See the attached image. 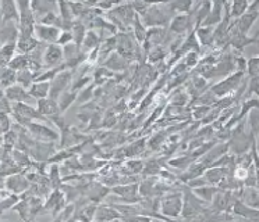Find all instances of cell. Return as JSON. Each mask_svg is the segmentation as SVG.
<instances>
[{"label": "cell", "mask_w": 259, "mask_h": 222, "mask_svg": "<svg viewBox=\"0 0 259 222\" xmlns=\"http://www.w3.org/2000/svg\"><path fill=\"white\" fill-rule=\"evenodd\" d=\"M31 97L35 99L36 101L42 99H48L49 97V92H51V82H34L28 89Z\"/></svg>", "instance_id": "cell-24"}, {"label": "cell", "mask_w": 259, "mask_h": 222, "mask_svg": "<svg viewBox=\"0 0 259 222\" xmlns=\"http://www.w3.org/2000/svg\"><path fill=\"white\" fill-rule=\"evenodd\" d=\"M167 57H169V50L164 46H156L148 53L147 60L149 64H158V63L167 60Z\"/></svg>", "instance_id": "cell-29"}, {"label": "cell", "mask_w": 259, "mask_h": 222, "mask_svg": "<svg viewBox=\"0 0 259 222\" xmlns=\"http://www.w3.org/2000/svg\"><path fill=\"white\" fill-rule=\"evenodd\" d=\"M124 221L127 222H153V218L147 215H137V216H130V218H123Z\"/></svg>", "instance_id": "cell-57"}, {"label": "cell", "mask_w": 259, "mask_h": 222, "mask_svg": "<svg viewBox=\"0 0 259 222\" xmlns=\"http://www.w3.org/2000/svg\"><path fill=\"white\" fill-rule=\"evenodd\" d=\"M35 82V74L29 68L21 70L17 72V83L20 86H23L24 89L28 90L31 88V85Z\"/></svg>", "instance_id": "cell-40"}, {"label": "cell", "mask_w": 259, "mask_h": 222, "mask_svg": "<svg viewBox=\"0 0 259 222\" xmlns=\"http://www.w3.org/2000/svg\"><path fill=\"white\" fill-rule=\"evenodd\" d=\"M29 188H31V183H29V181L25 177V174H23V172L13 174V175L5 179V189L12 194L23 196V194L28 192Z\"/></svg>", "instance_id": "cell-7"}, {"label": "cell", "mask_w": 259, "mask_h": 222, "mask_svg": "<svg viewBox=\"0 0 259 222\" xmlns=\"http://www.w3.org/2000/svg\"><path fill=\"white\" fill-rule=\"evenodd\" d=\"M203 200L198 199L194 194L191 189L187 186L186 190H183V210H181V216L190 219L197 216L199 212H202Z\"/></svg>", "instance_id": "cell-4"}, {"label": "cell", "mask_w": 259, "mask_h": 222, "mask_svg": "<svg viewBox=\"0 0 259 222\" xmlns=\"http://www.w3.org/2000/svg\"><path fill=\"white\" fill-rule=\"evenodd\" d=\"M27 129H28V132L31 133V136L35 140L51 142V143H56V142L60 140V132H59V129H53V128L46 125L44 122H31L28 127H27Z\"/></svg>", "instance_id": "cell-3"}, {"label": "cell", "mask_w": 259, "mask_h": 222, "mask_svg": "<svg viewBox=\"0 0 259 222\" xmlns=\"http://www.w3.org/2000/svg\"><path fill=\"white\" fill-rule=\"evenodd\" d=\"M195 161H197V158L192 154L180 155V157H176V158H171V160L167 161V165H169L170 168H175V170L186 171L187 168L190 165H192Z\"/></svg>", "instance_id": "cell-28"}, {"label": "cell", "mask_w": 259, "mask_h": 222, "mask_svg": "<svg viewBox=\"0 0 259 222\" xmlns=\"http://www.w3.org/2000/svg\"><path fill=\"white\" fill-rule=\"evenodd\" d=\"M183 210V192L173 190L160 197V214L169 219H177Z\"/></svg>", "instance_id": "cell-2"}, {"label": "cell", "mask_w": 259, "mask_h": 222, "mask_svg": "<svg viewBox=\"0 0 259 222\" xmlns=\"http://www.w3.org/2000/svg\"><path fill=\"white\" fill-rule=\"evenodd\" d=\"M16 83H17V72L10 70L9 67H5L0 74V88L5 92L7 88H10Z\"/></svg>", "instance_id": "cell-30"}, {"label": "cell", "mask_w": 259, "mask_h": 222, "mask_svg": "<svg viewBox=\"0 0 259 222\" xmlns=\"http://www.w3.org/2000/svg\"><path fill=\"white\" fill-rule=\"evenodd\" d=\"M229 171H230V168H227V166H209L202 177L210 185H219L227 177Z\"/></svg>", "instance_id": "cell-17"}, {"label": "cell", "mask_w": 259, "mask_h": 222, "mask_svg": "<svg viewBox=\"0 0 259 222\" xmlns=\"http://www.w3.org/2000/svg\"><path fill=\"white\" fill-rule=\"evenodd\" d=\"M13 210L17 211L18 215H20V218H21L24 222H32V219H34L32 212H31V207H29L28 194L27 193L21 196L20 201L13 207Z\"/></svg>", "instance_id": "cell-22"}, {"label": "cell", "mask_w": 259, "mask_h": 222, "mask_svg": "<svg viewBox=\"0 0 259 222\" xmlns=\"http://www.w3.org/2000/svg\"><path fill=\"white\" fill-rule=\"evenodd\" d=\"M195 35L201 46H209L213 42V28L212 27H198L195 29Z\"/></svg>", "instance_id": "cell-36"}, {"label": "cell", "mask_w": 259, "mask_h": 222, "mask_svg": "<svg viewBox=\"0 0 259 222\" xmlns=\"http://www.w3.org/2000/svg\"><path fill=\"white\" fill-rule=\"evenodd\" d=\"M94 92H95V83H90L87 88L82 90H79L78 96H77V101L79 104H85V103H90L92 97H94Z\"/></svg>", "instance_id": "cell-46"}, {"label": "cell", "mask_w": 259, "mask_h": 222, "mask_svg": "<svg viewBox=\"0 0 259 222\" xmlns=\"http://www.w3.org/2000/svg\"><path fill=\"white\" fill-rule=\"evenodd\" d=\"M17 51V44L6 43L0 46V66L6 67Z\"/></svg>", "instance_id": "cell-34"}, {"label": "cell", "mask_w": 259, "mask_h": 222, "mask_svg": "<svg viewBox=\"0 0 259 222\" xmlns=\"http://www.w3.org/2000/svg\"><path fill=\"white\" fill-rule=\"evenodd\" d=\"M7 67L16 72L28 68V56L16 54L14 57H13L12 60H10V63L7 64Z\"/></svg>", "instance_id": "cell-42"}, {"label": "cell", "mask_w": 259, "mask_h": 222, "mask_svg": "<svg viewBox=\"0 0 259 222\" xmlns=\"http://www.w3.org/2000/svg\"><path fill=\"white\" fill-rule=\"evenodd\" d=\"M60 33H62V31L57 29L56 27H49V25H44V24H38V22L35 25L34 35L40 43L56 44Z\"/></svg>", "instance_id": "cell-12"}, {"label": "cell", "mask_w": 259, "mask_h": 222, "mask_svg": "<svg viewBox=\"0 0 259 222\" xmlns=\"http://www.w3.org/2000/svg\"><path fill=\"white\" fill-rule=\"evenodd\" d=\"M242 75H244V72L237 71L234 72V74L229 75V77H226L223 81H220L219 83H216V85L212 86V89H210L212 93H213L216 97H218V96H219V97H223L226 94H229L240 85V82H241L242 79Z\"/></svg>", "instance_id": "cell-8"}, {"label": "cell", "mask_w": 259, "mask_h": 222, "mask_svg": "<svg viewBox=\"0 0 259 222\" xmlns=\"http://www.w3.org/2000/svg\"><path fill=\"white\" fill-rule=\"evenodd\" d=\"M170 6L176 14H188L194 7V3L186 2V0H179V2H170Z\"/></svg>", "instance_id": "cell-47"}, {"label": "cell", "mask_w": 259, "mask_h": 222, "mask_svg": "<svg viewBox=\"0 0 259 222\" xmlns=\"http://www.w3.org/2000/svg\"><path fill=\"white\" fill-rule=\"evenodd\" d=\"M195 28V21L190 14H176L170 21L167 31L176 36H186Z\"/></svg>", "instance_id": "cell-6"}, {"label": "cell", "mask_w": 259, "mask_h": 222, "mask_svg": "<svg viewBox=\"0 0 259 222\" xmlns=\"http://www.w3.org/2000/svg\"><path fill=\"white\" fill-rule=\"evenodd\" d=\"M222 13H223V5L214 2L212 3V10L209 13V16L206 17V20L202 22L201 27H213L216 24H220L222 21Z\"/></svg>", "instance_id": "cell-26"}, {"label": "cell", "mask_w": 259, "mask_h": 222, "mask_svg": "<svg viewBox=\"0 0 259 222\" xmlns=\"http://www.w3.org/2000/svg\"><path fill=\"white\" fill-rule=\"evenodd\" d=\"M130 64L131 63L128 60H125L124 57L118 54L117 51H114V53H112V54L107 57V60L102 64V67H105L109 71L114 72V74H118V72L121 74V72L128 70Z\"/></svg>", "instance_id": "cell-16"}, {"label": "cell", "mask_w": 259, "mask_h": 222, "mask_svg": "<svg viewBox=\"0 0 259 222\" xmlns=\"http://www.w3.org/2000/svg\"><path fill=\"white\" fill-rule=\"evenodd\" d=\"M153 222H166V221H162V219H153Z\"/></svg>", "instance_id": "cell-59"}, {"label": "cell", "mask_w": 259, "mask_h": 222, "mask_svg": "<svg viewBox=\"0 0 259 222\" xmlns=\"http://www.w3.org/2000/svg\"><path fill=\"white\" fill-rule=\"evenodd\" d=\"M190 94L187 93V90H183L181 88L173 90L169 96V104L175 105V107H186L190 101Z\"/></svg>", "instance_id": "cell-27"}, {"label": "cell", "mask_w": 259, "mask_h": 222, "mask_svg": "<svg viewBox=\"0 0 259 222\" xmlns=\"http://www.w3.org/2000/svg\"><path fill=\"white\" fill-rule=\"evenodd\" d=\"M5 97H6L10 103H27V104H29V101H32V99L31 97V94H29V92L27 90V89H24L23 86H20L18 83H16V85H13V86H10V88H7L6 90H5ZM36 101V100H35Z\"/></svg>", "instance_id": "cell-13"}, {"label": "cell", "mask_w": 259, "mask_h": 222, "mask_svg": "<svg viewBox=\"0 0 259 222\" xmlns=\"http://www.w3.org/2000/svg\"><path fill=\"white\" fill-rule=\"evenodd\" d=\"M118 122V117L117 114L114 113L113 110H109V113H106V116L105 118H102V128H113L116 124Z\"/></svg>", "instance_id": "cell-51"}, {"label": "cell", "mask_w": 259, "mask_h": 222, "mask_svg": "<svg viewBox=\"0 0 259 222\" xmlns=\"http://www.w3.org/2000/svg\"><path fill=\"white\" fill-rule=\"evenodd\" d=\"M74 39H73V33H71V31H63L62 33H60V36H59V40H57V43L60 47H63V46H66V44H70L73 43Z\"/></svg>", "instance_id": "cell-55"}, {"label": "cell", "mask_w": 259, "mask_h": 222, "mask_svg": "<svg viewBox=\"0 0 259 222\" xmlns=\"http://www.w3.org/2000/svg\"><path fill=\"white\" fill-rule=\"evenodd\" d=\"M18 20H20V14H18L17 3L10 2V0L0 2V22L3 24L17 22L18 24Z\"/></svg>", "instance_id": "cell-14"}, {"label": "cell", "mask_w": 259, "mask_h": 222, "mask_svg": "<svg viewBox=\"0 0 259 222\" xmlns=\"http://www.w3.org/2000/svg\"><path fill=\"white\" fill-rule=\"evenodd\" d=\"M110 194V188H107L106 185L99 181H91L87 188H85V193L84 196L87 197V200L90 203H94V204L99 205L105 199H107V196Z\"/></svg>", "instance_id": "cell-10"}, {"label": "cell", "mask_w": 259, "mask_h": 222, "mask_svg": "<svg viewBox=\"0 0 259 222\" xmlns=\"http://www.w3.org/2000/svg\"><path fill=\"white\" fill-rule=\"evenodd\" d=\"M123 218L124 216L110 204H99L96 207L94 222H113Z\"/></svg>", "instance_id": "cell-15"}, {"label": "cell", "mask_w": 259, "mask_h": 222, "mask_svg": "<svg viewBox=\"0 0 259 222\" xmlns=\"http://www.w3.org/2000/svg\"><path fill=\"white\" fill-rule=\"evenodd\" d=\"M48 179H49V182H51L52 190H53V189H62L63 177L62 172H60V165H59V164H49Z\"/></svg>", "instance_id": "cell-33"}, {"label": "cell", "mask_w": 259, "mask_h": 222, "mask_svg": "<svg viewBox=\"0 0 259 222\" xmlns=\"http://www.w3.org/2000/svg\"><path fill=\"white\" fill-rule=\"evenodd\" d=\"M102 42H103V38L101 36V33L98 32V31H94V29H88L81 49L87 51V53H91L92 50L98 49L102 44Z\"/></svg>", "instance_id": "cell-21"}, {"label": "cell", "mask_w": 259, "mask_h": 222, "mask_svg": "<svg viewBox=\"0 0 259 222\" xmlns=\"http://www.w3.org/2000/svg\"><path fill=\"white\" fill-rule=\"evenodd\" d=\"M258 13H253V11H248V13H245V14L240 17L238 21L236 22L237 31L240 33H242V35H247V33L249 32L251 27L253 25L255 20L258 18Z\"/></svg>", "instance_id": "cell-23"}, {"label": "cell", "mask_w": 259, "mask_h": 222, "mask_svg": "<svg viewBox=\"0 0 259 222\" xmlns=\"http://www.w3.org/2000/svg\"><path fill=\"white\" fill-rule=\"evenodd\" d=\"M88 32V28L85 24H82L78 20H75L73 24V28H71V33H73V39H74V43L77 44L78 47L82 46V42H84L85 35Z\"/></svg>", "instance_id": "cell-35"}, {"label": "cell", "mask_w": 259, "mask_h": 222, "mask_svg": "<svg viewBox=\"0 0 259 222\" xmlns=\"http://www.w3.org/2000/svg\"><path fill=\"white\" fill-rule=\"evenodd\" d=\"M57 14L62 18L63 21L73 22L74 20L73 13H71V9H70V5L68 2H57Z\"/></svg>", "instance_id": "cell-45"}, {"label": "cell", "mask_w": 259, "mask_h": 222, "mask_svg": "<svg viewBox=\"0 0 259 222\" xmlns=\"http://www.w3.org/2000/svg\"><path fill=\"white\" fill-rule=\"evenodd\" d=\"M64 208H66V196L63 193V190L62 189H53L45 199L44 210L52 211V218L55 219Z\"/></svg>", "instance_id": "cell-9"}, {"label": "cell", "mask_w": 259, "mask_h": 222, "mask_svg": "<svg viewBox=\"0 0 259 222\" xmlns=\"http://www.w3.org/2000/svg\"><path fill=\"white\" fill-rule=\"evenodd\" d=\"M3 150L6 151V153H13V150L17 147L18 143V133L12 129V131H9L7 133H5L3 136Z\"/></svg>", "instance_id": "cell-39"}, {"label": "cell", "mask_w": 259, "mask_h": 222, "mask_svg": "<svg viewBox=\"0 0 259 222\" xmlns=\"http://www.w3.org/2000/svg\"><path fill=\"white\" fill-rule=\"evenodd\" d=\"M42 63H44V67H45L46 70L62 66L63 63H64L63 47H60L59 44H46L45 50H44Z\"/></svg>", "instance_id": "cell-11"}, {"label": "cell", "mask_w": 259, "mask_h": 222, "mask_svg": "<svg viewBox=\"0 0 259 222\" xmlns=\"http://www.w3.org/2000/svg\"><path fill=\"white\" fill-rule=\"evenodd\" d=\"M81 51H82V49L78 47V46L74 43V42L73 43L63 46V57H64V61L71 60V59H74L75 56H78Z\"/></svg>", "instance_id": "cell-48"}, {"label": "cell", "mask_w": 259, "mask_h": 222, "mask_svg": "<svg viewBox=\"0 0 259 222\" xmlns=\"http://www.w3.org/2000/svg\"><path fill=\"white\" fill-rule=\"evenodd\" d=\"M113 222H127V221H124V219H117V221H113Z\"/></svg>", "instance_id": "cell-60"}, {"label": "cell", "mask_w": 259, "mask_h": 222, "mask_svg": "<svg viewBox=\"0 0 259 222\" xmlns=\"http://www.w3.org/2000/svg\"><path fill=\"white\" fill-rule=\"evenodd\" d=\"M194 194L199 197L203 201H212L214 197V194L218 192V189L213 188V186H202V188H198V189H191Z\"/></svg>", "instance_id": "cell-43"}, {"label": "cell", "mask_w": 259, "mask_h": 222, "mask_svg": "<svg viewBox=\"0 0 259 222\" xmlns=\"http://www.w3.org/2000/svg\"><path fill=\"white\" fill-rule=\"evenodd\" d=\"M12 117L10 114L0 113V136H3L5 133L12 131Z\"/></svg>", "instance_id": "cell-49"}, {"label": "cell", "mask_w": 259, "mask_h": 222, "mask_svg": "<svg viewBox=\"0 0 259 222\" xmlns=\"http://www.w3.org/2000/svg\"><path fill=\"white\" fill-rule=\"evenodd\" d=\"M163 170V164L158 160V158H152L149 160L148 162H145L144 165V170H142V178H148V177H159L160 172Z\"/></svg>", "instance_id": "cell-31"}, {"label": "cell", "mask_w": 259, "mask_h": 222, "mask_svg": "<svg viewBox=\"0 0 259 222\" xmlns=\"http://www.w3.org/2000/svg\"><path fill=\"white\" fill-rule=\"evenodd\" d=\"M183 63L186 64L188 70H191L194 67H197V64L199 63V53H195V51H190L187 53L184 57H183Z\"/></svg>", "instance_id": "cell-53"}, {"label": "cell", "mask_w": 259, "mask_h": 222, "mask_svg": "<svg viewBox=\"0 0 259 222\" xmlns=\"http://www.w3.org/2000/svg\"><path fill=\"white\" fill-rule=\"evenodd\" d=\"M176 13L170 6V2H155L141 18L145 28H169L170 21L173 20Z\"/></svg>", "instance_id": "cell-1"}, {"label": "cell", "mask_w": 259, "mask_h": 222, "mask_svg": "<svg viewBox=\"0 0 259 222\" xmlns=\"http://www.w3.org/2000/svg\"><path fill=\"white\" fill-rule=\"evenodd\" d=\"M229 200H230V192H216L213 200V208L216 211H223L229 207Z\"/></svg>", "instance_id": "cell-41"}, {"label": "cell", "mask_w": 259, "mask_h": 222, "mask_svg": "<svg viewBox=\"0 0 259 222\" xmlns=\"http://www.w3.org/2000/svg\"><path fill=\"white\" fill-rule=\"evenodd\" d=\"M116 75H117V74L109 71L105 67H96V70L94 71V77H92V79H94V83H95L96 86V85H103V83H106L109 79H112V78H114Z\"/></svg>", "instance_id": "cell-38"}, {"label": "cell", "mask_w": 259, "mask_h": 222, "mask_svg": "<svg viewBox=\"0 0 259 222\" xmlns=\"http://www.w3.org/2000/svg\"><path fill=\"white\" fill-rule=\"evenodd\" d=\"M10 192H7L6 189H0V200L2 199H6V197H9L10 196Z\"/></svg>", "instance_id": "cell-58"}, {"label": "cell", "mask_w": 259, "mask_h": 222, "mask_svg": "<svg viewBox=\"0 0 259 222\" xmlns=\"http://www.w3.org/2000/svg\"><path fill=\"white\" fill-rule=\"evenodd\" d=\"M77 96H78L77 92L66 90V92L59 97V100H57V104H59V110H60L62 114H64V113H66V111H67L68 108H70V107L77 101Z\"/></svg>", "instance_id": "cell-32"}, {"label": "cell", "mask_w": 259, "mask_h": 222, "mask_svg": "<svg viewBox=\"0 0 259 222\" xmlns=\"http://www.w3.org/2000/svg\"><path fill=\"white\" fill-rule=\"evenodd\" d=\"M167 138H169L167 131L166 129H160L159 132L153 133L151 138H148L147 149H149L151 151H158V150L162 149V146H163Z\"/></svg>", "instance_id": "cell-25"}, {"label": "cell", "mask_w": 259, "mask_h": 222, "mask_svg": "<svg viewBox=\"0 0 259 222\" xmlns=\"http://www.w3.org/2000/svg\"><path fill=\"white\" fill-rule=\"evenodd\" d=\"M16 44H17L18 54L28 56L31 51H34L39 46L40 42L35 38V35L34 36H18Z\"/></svg>", "instance_id": "cell-19"}, {"label": "cell", "mask_w": 259, "mask_h": 222, "mask_svg": "<svg viewBox=\"0 0 259 222\" xmlns=\"http://www.w3.org/2000/svg\"><path fill=\"white\" fill-rule=\"evenodd\" d=\"M70 5V9H71V13H73L74 20H78L79 17L82 16V13L87 10L88 6L85 5V2H68Z\"/></svg>", "instance_id": "cell-50"}, {"label": "cell", "mask_w": 259, "mask_h": 222, "mask_svg": "<svg viewBox=\"0 0 259 222\" xmlns=\"http://www.w3.org/2000/svg\"><path fill=\"white\" fill-rule=\"evenodd\" d=\"M210 111H212V107H209V105H195L191 110V116L195 120H203Z\"/></svg>", "instance_id": "cell-52"}, {"label": "cell", "mask_w": 259, "mask_h": 222, "mask_svg": "<svg viewBox=\"0 0 259 222\" xmlns=\"http://www.w3.org/2000/svg\"><path fill=\"white\" fill-rule=\"evenodd\" d=\"M248 7H249V3L245 2V0L233 2V3H230V17H233V18H240V17L244 16L247 13Z\"/></svg>", "instance_id": "cell-44"}, {"label": "cell", "mask_w": 259, "mask_h": 222, "mask_svg": "<svg viewBox=\"0 0 259 222\" xmlns=\"http://www.w3.org/2000/svg\"><path fill=\"white\" fill-rule=\"evenodd\" d=\"M131 6L138 17H142L151 7V2H131Z\"/></svg>", "instance_id": "cell-54"}, {"label": "cell", "mask_w": 259, "mask_h": 222, "mask_svg": "<svg viewBox=\"0 0 259 222\" xmlns=\"http://www.w3.org/2000/svg\"><path fill=\"white\" fill-rule=\"evenodd\" d=\"M74 71L71 70H64V71L59 72L56 77L51 81V92H49V97L52 100H59L66 90H68V86H71L73 82Z\"/></svg>", "instance_id": "cell-5"}, {"label": "cell", "mask_w": 259, "mask_h": 222, "mask_svg": "<svg viewBox=\"0 0 259 222\" xmlns=\"http://www.w3.org/2000/svg\"><path fill=\"white\" fill-rule=\"evenodd\" d=\"M131 33H133V36L136 38V40L140 44L145 42V38H147V28L142 24L141 18L138 16L134 20V24H133V28H131Z\"/></svg>", "instance_id": "cell-37"}, {"label": "cell", "mask_w": 259, "mask_h": 222, "mask_svg": "<svg viewBox=\"0 0 259 222\" xmlns=\"http://www.w3.org/2000/svg\"><path fill=\"white\" fill-rule=\"evenodd\" d=\"M36 108H38V111H39L40 114H42L44 117H46L48 120H49L52 116H55V114H59V113H60L57 101L56 100H52L51 97L38 100V101H36ZM60 114H62V113H60Z\"/></svg>", "instance_id": "cell-20"}, {"label": "cell", "mask_w": 259, "mask_h": 222, "mask_svg": "<svg viewBox=\"0 0 259 222\" xmlns=\"http://www.w3.org/2000/svg\"><path fill=\"white\" fill-rule=\"evenodd\" d=\"M121 165L123 166L120 168V174L123 177H138L140 174H142L145 162L138 158H131L125 162H121Z\"/></svg>", "instance_id": "cell-18"}, {"label": "cell", "mask_w": 259, "mask_h": 222, "mask_svg": "<svg viewBox=\"0 0 259 222\" xmlns=\"http://www.w3.org/2000/svg\"><path fill=\"white\" fill-rule=\"evenodd\" d=\"M247 68L249 74L252 75V78L258 77L259 75V57H253L247 63Z\"/></svg>", "instance_id": "cell-56"}]
</instances>
